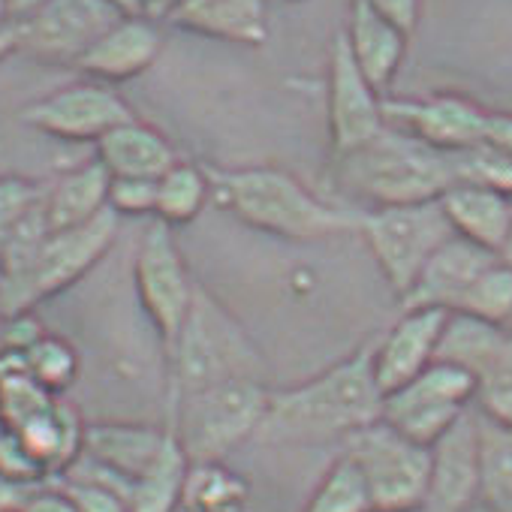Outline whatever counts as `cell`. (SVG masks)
<instances>
[{
    "label": "cell",
    "mask_w": 512,
    "mask_h": 512,
    "mask_svg": "<svg viewBox=\"0 0 512 512\" xmlns=\"http://www.w3.org/2000/svg\"><path fill=\"white\" fill-rule=\"evenodd\" d=\"M371 350L374 341L356 347L305 383L272 389L260 440L275 446L344 443L353 431L377 422L383 413V389L374 377Z\"/></svg>",
    "instance_id": "1"
},
{
    "label": "cell",
    "mask_w": 512,
    "mask_h": 512,
    "mask_svg": "<svg viewBox=\"0 0 512 512\" xmlns=\"http://www.w3.org/2000/svg\"><path fill=\"white\" fill-rule=\"evenodd\" d=\"M211 199L232 217L284 241H326L359 232L362 208L320 199L281 166H205Z\"/></svg>",
    "instance_id": "2"
},
{
    "label": "cell",
    "mask_w": 512,
    "mask_h": 512,
    "mask_svg": "<svg viewBox=\"0 0 512 512\" xmlns=\"http://www.w3.org/2000/svg\"><path fill=\"white\" fill-rule=\"evenodd\" d=\"M338 187L371 208L434 202L455 184L452 154L434 151L425 142L386 127L365 148L335 157Z\"/></svg>",
    "instance_id": "3"
},
{
    "label": "cell",
    "mask_w": 512,
    "mask_h": 512,
    "mask_svg": "<svg viewBox=\"0 0 512 512\" xmlns=\"http://www.w3.org/2000/svg\"><path fill=\"white\" fill-rule=\"evenodd\" d=\"M172 377V401L226 380H263L266 359L238 323V317L205 287L196 290L190 314L166 356Z\"/></svg>",
    "instance_id": "4"
},
{
    "label": "cell",
    "mask_w": 512,
    "mask_h": 512,
    "mask_svg": "<svg viewBox=\"0 0 512 512\" xmlns=\"http://www.w3.org/2000/svg\"><path fill=\"white\" fill-rule=\"evenodd\" d=\"M272 401V389L263 380H226L193 395L172 401V419L166 422L187 461H226L250 437H260Z\"/></svg>",
    "instance_id": "5"
},
{
    "label": "cell",
    "mask_w": 512,
    "mask_h": 512,
    "mask_svg": "<svg viewBox=\"0 0 512 512\" xmlns=\"http://www.w3.org/2000/svg\"><path fill=\"white\" fill-rule=\"evenodd\" d=\"M118 223L121 217L115 211H103L91 223L49 232L31 256V263L19 275L0 281V311L7 317L28 314L40 302H49L76 287L112 250Z\"/></svg>",
    "instance_id": "6"
},
{
    "label": "cell",
    "mask_w": 512,
    "mask_h": 512,
    "mask_svg": "<svg viewBox=\"0 0 512 512\" xmlns=\"http://www.w3.org/2000/svg\"><path fill=\"white\" fill-rule=\"evenodd\" d=\"M359 235L365 238L386 284L401 299L419 278L422 266L434 256V250L446 244L455 232L443 214L440 199H434L362 211Z\"/></svg>",
    "instance_id": "7"
},
{
    "label": "cell",
    "mask_w": 512,
    "mask_h": 512,
    "mask_svg": "<svg viewBox=\"0 0 512 512\" xmlns=\"http://www.w3.org/2000/svg\"><path fill=\"white\" fill-rule=\"evenodd\" d=\"M341 455L359 470L374 512L419 509L428 491V446L413 443L383 419L353 431L341 443Z\"/></svg>",
    "instance_id": "8"
},
{
    "label": "cell",
    "mask_w": 512,
    "mask_h": 512,
    "mask_svg": "<svg viewBox=\"0 0 512 512\" xmlns=\"http://www.w3.org/2000/svg\"><path fill=\"white\" fill-rule=\"evenodd\" d=\"M133 284L139 305L148 323L154 326L163 353L169 356L190 314L199 284L193 281L184 253L178 250L175 229H169L160 220L145 226L139 238L133 260Z\"/></svg>",
    "instance_id": "9"
},
{
    "label": "cell",
    "mask_w": 512,
    "mask_h": 512,
    "mask_svg": "<svg viewBox=\"0 0 512 512\" xmlns=\"http://www.w3.org/2000/svg\"><path fill=\"white\" fill-rule=\"evenodd\" d=\"M476 404V377L434 362L401 389L383 398L380 419L419 446L440 440Z\"/></svg>",
    "instance_id": "10"
},
{
    "label": "cell",
    "mask_w": 512,
    "mask_h": 512,
    "mask_svg": "<svg viewBox=\"0 0 512 512\" xmlns=\"http://www.w3.org/2000/svg\"><path fill=\"white\" fill-rule=\"evenodd\" d=\"M121 19L124 13L112 0H49L40 13L16 25L19 52L40 64L76 67Z\"/></svg>",
    "instance_id": "11"
},
{
    "label": "cell",
    "mask_w": 512,
    "mask_h": 512,
    "mask_svg": "<svg viewBox=\"0 0 512 512\" xmlns=\"http://www.w3.org/2000/svg\"><path fill=\"white\" fill-rule=\"evenodd\" d=\"M22 124L58 142H100L109 130L133 118L127 100L103 82L82 79L64 85L19 112Z\"/></svg>",
    "instance_id": "12"
},
{
    "label": "cell",
    "mask_w": 512,
    "mask_h": 512,
    "mask_svg": "<svg viewBox=\"0 0 512 512\" xmlns=\"http://www.w3.org/2000/svg\"><path fill=\"white\" fill-rule=\"evenodd\" d=\"M383 115L389 127L443 154H461L482 145L488 121V109L464 94L383 97Z\"/></svg>",
    "instance_id": "13"
},
{
    "label": "cell",
    "mask_w": 512,
    "mask_h": 512,
    "mask_svg": "<svg viewBox=\"0 0 512 512\" xmlns=\"http://www.w3.org/2000/svg\"><path fill=\"white\" fill-rule=\"evenodd\" d=\"M386 127L383 97L356 67L341 31L329 55V139L335 157H347L365 148Z\"/></svg>",
    "instance_id": "14"
},
{
    "label": "cell",
    "mask_w": 512,
    "mask_h": 512,
    "mask_svg": "<svg viewBox=\"0 0 512 512\" xmlns=\"http://www.w3.org/2000/svg\"><path fill=\"white\" fill-rule=\"evenodd\" d=\"M428 512H473L479 503V431L473 407L428 446Z\"/></svg>",
    "instance_id": "15"
},
{
    "label": "cell",
    "mask_w": 512,
    "mask_h": 512,
    "mask_svg": "<svg viewBox=\"0 0 512 512\" xmlns=\"http://www.w3.org/2000/svg\"><path fill=\"white\" fill-rule=\"evenodd\" d=\"M497 260L494 253L452 235L446 244L434 250L431 260L422 266L413 287L398 299L401 311H446L455 314L479 281V275Z\"/></svg>",
    "instance_id": "16"
},
{
    "label": "cell",
    "mask_w": 512,
    "mask_h": 512,
    "mask_svg": "<svg viewBox=\"0 0 512 512\" xmlns=\"http://www.w3.org/2000/svg\"><path fill=\"white\" fill-rule=\"evenodd\" d=\"M446 317V311H401L392 329L374 338L371 365L383 398L437 362V344Z\"/></svg>",
    "instance_id": "17"
},
{
    "label": "cell",
    "mask_w": 512,
    "mask_h": 512,
    "mask_svg": "<svg viewBox=\"0 0 512 512\" xmlns=\"http://www.w3.org/2000/svg\"><path fill=\"white\" fill-rule=\"evenodd\" d=\"M169 425H148V422H124V419H106V422H88L85 425V443L82 455L97 470L109 473L112 479L124 482L127 488L145 476L160 452L166 449Z\"/></svg>",
    "instance_id": "18"
},
{
    "label": "cell",
    "mask_w": 512,
    "mask_h": 512,
    "mask_svg": "<svg viewBox=\"0 0 512 512\" xmlns=\"http://www.w3.org/2000/svg\"><path fill=\"white\" fill-rule=\"evenodd\" d=\"M160 52H163L160 25L148 16H124L91 46V52L76 64V70L85 79L115 88L151 70Z\"/></svg>",
    "instance_id": "19"
},
{
    "label": "cell",
    "mask_w": 512,
    "mask_h": 512,
    "mask_svg": "<svg viewBox=\"0 0 512 512\" xmlns=\"http://www.w3.org/2000/svg\"><path fill=\"white\" fill-rule=\"evenodd\" d=\"M163 19L187 34L232 46L269 40V0H175Z\"/></svg>",
    "instance_id": "20"
},
{
    "label": "cell",
    "mask_w": 512,
    "mask_h": 512,
    "mask_svg": "<svg viewBox=\"0 0 512 512\" xmlns=\"http://www.w3.org/2000/svg\"><path fill=\"white\" fill-rule=\"evenodd\" d=\"M97 160L109 172V178H145L157 181L169 172L181 157L166 133L139 121L136 115L115 130H109L97 145Z\"/></svg>",
    "instance_id": "21"
},
{
    "label": "cell",
    "mask_w": 512,
    "mask_h": 512,
    "mask_svg": "<svg viewBox=\"0 0 512 512\" xmlns=\"http://www.w3.org/2000/svg\"><path fill=\"white\" fill-rule=\"evenodd\" d=\"M344 40L350 46V55L362 76L371 82V88L386 97L392 82L398 79V70L407 58V37L398 34L392 25H386L365 0H353L350 19L344 28Z\"/></svg>",
    "instance_id": "22"
},
{
    "label": "cell",
    "mask_w": 512,
    "mask_h": 512,
    "mask_svg": "<svg viewBox=\"0 0 512 512\" xmlns=\"http://www.w3.org/2000/svg\"><path fill=\"white\" fill-rule=\"evenodd\" d=\"M443 214L452 226V232L488 253H500L503 238L512 223V199L479 184L455 181L440 196Z\"/></svg>",
    "instance_id": "23"
},
{
    "label": "cell",
    "mask_w": 512,
    "mask_h": 512,
    "mask_svg": "<svg viewBox=\"0 0 512 512\" xmlns=\"http://www.w3.org/2000/svg\"><path fill=\"white\" fill-rule=\"evenodd\" d=\"M109 172L100 166V160H85L67 172H61L55 181L46 184V223L49 232L73 229L82 223H91L103 211H109Z\"/></svg>",
    "instance_id": "24"
},
{
    "label": "cell",
    "mask_w": 512,
    "mask_h": 512,
    "mask_svg": "<svg viewBox=\"0 0 512 512\" xmlns=\"http://www.w3.org/2000/svg\"><path fill=\"white\" fill-rule=\"evenodd\" d=\"M506 338H509V329L482 323L467 314H449L440 344H437V362L455 365L479 380L500 356Z\"/></svg>",
    "instance_id": "25"
},
{
    "label": "cell",
    "mask_w": 512,
    "mask_h": 512,
    "mask_svg": "<svg viewBox=\"0 0 512 512\" xmlns=\"http://www.w3.org/2000/svg\"><path fill=\"white\" fill-rule=\"evenodd\" d=\"M250 482L226 461H196L187 467L178 512H247Z\"/></svg>",
    "instance_id": "26"
},
{
    "label": "cell",
    "mask_w": 512,
    "mask_h": 512,
    "mask_svg": "<svg viewBox=\"0 0 512 512\" xmlns=\"http://www.w3.org/2000/svg\"><path fill=\"white\" fill-rule=\"evenodd\" d=\"M479 431V503L512 512V428L473 410Z\"/></svg>",
    "instance_id": "27"
},
{
    "label": "cell",
    "mask_w": 512,
    "mask_h": 512,
    "mask_svg": "<svg viewBox=\"0 0 512 512\" xmlns=\"http://www.w3.org/2000/svg\"><path fill=\"white\" fill-rule=\"evenodd\" d=\"M211 199V181L205 166L178 160L169 172L157 178V211L154 220L166 223L169 229L193 223Z\"/></svg>",
    "instance_id": "28"
},
{
    "label": "cell",
    "mask_w": 512,
    "mask_h": 512,
    "mask_svg": "<svg viewBox=\"0 0 512 512\" xmlns=\"http://www.w3.org/2000/svg\"><path fill=\"white\" fill-rule=\"evenodd\" d=\"M187 467H190V461H187L175 431L169 428L166 449L160 452L154 467L130 485V494H127L130 512H178Z\"/></svg>",
    "instance_id": "29"
},
{
    "label": "cell",
    "mask_w": 512,
    "mask_h": 512,
    "mask_svg": "<svg viewBox=\"0 0 512 512\" xmlns=\"http://www.w3.org/2000/svg\"><path fill=\"white\" fill-rule=\"evenodd\" d=\"M22 371L43 386L49 395L64 398V392L76 383L79 377V353L76 347L52 332H43L25 353H19Z\"/></svg>",
    "instance_id": "30"
},
{
    "label": "cell",
    "mask_w": 512,
    "mask_h": 512,
    "mask_svg": "<svg viewBox=\"0 0 512 512\" xmlns=\"http://www.w3.org/2000/svg\"><path fill=\"white\" fill-rule=\"evenodd\" d=\"M302 512H374V506L353 461L338 455L311 491Z\"/></svg>",
    "instance_id": "31"
},
{
    "label": "cell",
    "mask_w": 512,
    "mask_h": 512,
    "mask_svg": "<svg viewBox=\"0 0 512 512\" xmlns=\"http://www.w3.org/2000/svg\"><path fill=\"white\" fill-rule=\"evenodd\" d=\"M46 214V184L28 175H0V250Z\"/></svg>",
    "instance_id": "32"
},
{
    "label": "cell",
    "mask_w": 512,
    "mask_h": 512,
    "mask_svg": "<svg viewBox=\"0 0 512 512\" xmlns=\"http://www.w3.org/2000/svg\"><path fill=\"white\" fill-rule=\"evenodd\" d=\"M455 314H467L482 323L512 329V269L494 260L470 287V293L464 296Z\"/></svg>",
    "instance_id": "33"
},
{
    "label": "cell",
    "mask_w": 512,
    "mask_h": 512,
    "mask_svg": "<svg viewBox=\"0 0 512 512\" xmlns=\"http://www.w3.org/2000/svg\"><path fill=\"white\" fill-rule=\"evenodd\" d=\"M476 404L479 413L512 428V329L494 365L476 380Z\"/></svg>",
    "instance_id": "34"
},
{
    "label": "cell",
    "mask_w": 512,
    "mask_h": 512,
    "mask_svg": "<svg viewBox=\"0 0 512 512\" xmlns=\"http://www.w3.org/2000/svg\"><path fill=\"white\" fill-rule=\"evenodd\" d=\"M0 476L19 485H31V488L52 482L46 467L31 455V449L19 440V434L7 428H0Z\"/></svg>",
    "instance_id": "35"
},
{
    "label": "cell",
    "mask_w": 512,
    "mask_h": 512,
    "mask_svg": "<svg viewBox=\"0 0 512 512\" xmlns=\"http://www.w3.org/2000/svg\"><path fill=\"white\" fill-rule=\"evenodd\" d=\"M109 211L118 217H154L157 211V181L145 178H112Z\"/></svg>",
    "instance_id": "36"
},
{
    "label": "cell",
    "mask_w": 512,
    "mask_h": 512,
    "mask_svg": "<svg viewBox=\"0 0 512 512\" xmlns=\"http://www.w3.org/2000/svg\"><path fill=\"white\" fill-rule=\"evenodd\" d=\"M365 4L407 40L416 34L422 19V0H365Z\"/></svg>",
    "instance_id": "37"
},
{
    "label": "cell",
    "mask_w": 512,
    "mask_h": 512,
    "mask_svg": "<svg viewBox=\"0 0 512 512\" xmlns=\"http://www.w3.org/2000/svg\"><path fill=\"white\" fill-rule=\"evenodd\" d=\"M19 512H79V509L58 482H49V485L37 488Z\"/></svg>",
    "instance_id": "38"
},
{
    "label": "cell",
    "mask_w": 512,
    "mask_h": 512,
    "mask_svg": "<svg viewBox=\"0 0 512 512\" xmlns=\"http://www.w3.org/2000/svg\"><path fill=\"white\" fill-rule=\"evenodd\" d=\"M482 142L512 160V112H488Z\"/></svg>",
    "instance_id": "39"
},
{
    "label": "cell",
    "mask_w": 512,
    "mask_h": 512,
    "mask_svg": "<svg viewBox=\"0 0 512 512\" xmlns=\"http://www.w3.org/2000/svg\"><path fill=\"white\" fill-rule=\"evenodd\" d=\"M34 491L37 488H31V485H19V482H10V479L0 476V512H19Z\"/></svg>",
    "instance_id": "40"
},
{
    "label": "cell",
    "mask_w": 512,
    "mask_h": 512,
    "mask_svg": "<svg viewBox=\"0 0 512 512\" xmlns=\"http://www.w3.org/2000/svg\"><path fill=\"white\" fill-rule=\"evenodd\" d=\"M46 4H49V0H7V22L22 25V22H28L34 13H40Z\"/></svg>",
    "instance_id": "41"
},
{
    "label": "cell",
    "mask_w": 512,
    "mask_h": 512,
    "mask_svg": "<svg viewBox=\"0 0 512 512\" xmlns=\"http://www.w3.org/2000/svg\"><path fill=\"white\" fill-rule=\"evenodd\" d=\"M19 52V31L13 22H0V61H7L10 55Z\"/></svg>",
    "instance_id": "42"
},
{
    "label": "cell",
    "mask_w": 512,
    "mask_h": 512,
    "mask_svg": "<svg viewBox=\"0 0 512 512\" xmlns=\"http://www.w3.org/2000/svg\"><path fill=\"white\" fill-rule=\"evenodd\" d=\"M139 4H142V10H145V16H151L154 19V10L160 7V16L175 4V0H139Z\"/></svg>",
    "instance_id": "43"
},
{
    "label": "cell",
    "mask_w": 512,
    "mask_h": 512,
    "mask_svg": "<svg viewBox=\"0 0 512 512\" xmlns=\"http://www.w3.org/2000/svg\"><path fill=\"white\" fill-rule=\"evenodd\" d=\"M497 260L506 263V266L512 269V223H509V232H506V238H503V247H500V253H497Z\"/></svg>",
    "instance_id": "44"
},
{
    "label": "cell",
    "mask_w": 512,
    "mask_h": 512,
    "mask_svg": "<svg viewBox=\"0 0 512 512\" xmlns=\"http://www.w3.org/2000/svg\"><path fill=\"white\" fill-rule=\"evenodd\" d=\"M0 22H7V0H0Z\"/></svg>",
    "instance_id": "45"
},
{
    "label": "cell",
    "mask_w": 512,
    "mask_h": 512,
    "mask_svg": "<svg viewBox=\"0 0 512 512\" xmlns=\"http://www.w3.org/2000/svg\"><path fill=\"white\" fill-rule=\"evenodd\" d=\"M404 512H428L425 506H419V509H404Z\"/></svg>",
    "instance_id": "46"
}]
</instances>
